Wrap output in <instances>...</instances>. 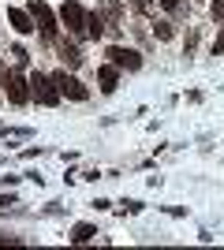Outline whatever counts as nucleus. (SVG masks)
I'll use <instances>...</instances> for the list:
<instances>
[{
	"mask_svg": "<svg viewBox=\"0 0 224 250\" xmlns=\"http://www.w3.org/2000/svg\"><path fill=\"white\" fill-rule=\"evenodd\" d=\"M60 22H64V26L75 34V38H90V15H86L82 4L67 0L64 8H60Z\"/></svg>",
	"mask_w": 224,
	"mask_h": 250,
	"instance_id": "nucleus-1",
	"label": "nucleus"
},
{
	"mask_svg": "<svg viewBox=\"0 0 224 250\" xmlns=\"http://www.w3.org/2000/svg\"><path fill=\"white\" fill-rule=\"evenodd\" d=\"M30 94L38 97V104H49V108L60 101V90H56L53 75H41V71H34V75H30Z\"/></svg>",
	"mask_w": 224,
	"mask_h": 250,
	"instance_id": "nucleus-2",
	"label": "nucleus"
},
{
	"mask_svg": "<svg viewBox=\"0 0 224 250\" xmlns=\"http://www.w3.org/2000/svg\"><path fill=\"white\" fill-rule=\"evenodd\" d=\"M34 15V22H38V30L45 34V38H49V42H56V19H60V15H56L53 8H49V4H41V0H34L30 8H26Z\"/></svg>",
	"mask_w": 224,
	"mask_h": 250,
	"instance_id": "nucleus-3",
	"label": "nucleus"
},
{
	"mask_svg": "<svg viewBox=\"0 0 224 250\" xmlns=\"http://www.w3.org/2000/svg\"><path fill=\"white\" fill-rule=\"evenodd\" d=\"M53 83H56V90H60V97H71V101H86V97H90V90H86L75 75H67V71H56Z\"/></svg>",
	"mask_w": 224,
	"mask_h": 250,
	"instance_id": "nucleus-4",
	"label": "nucleus"
},
{
	"mask_svg": "<svg viewBox=\"0 0 224 250\" xmlns=\"http://www.w3.org/2000/svg\"><path fill=\"white\" fill-rule=\"evenodd\" d=\"M105 56H108V63H116L120 71H139L142 67V56L135 49H123V45H112Z\"/></svg>",
	"mask_w": 224,
	"mask_h": 250,
	"instance_id": "nucleus-5",
	"label": "nucleus"
},
{
	"mask_svg": "<svg viewBox=\"0 0 224 250\" xmlns=\"http://www.w3.org/2000/svg\"><path fill=\"white\" fill-rule=\"evenodd\" d=\"M4 90H8V101H11V104H26V101L34 97V94H30V79H22V75H15V71L8 75Z\"/></svg>",
	"mask_w": 224,
	"mask_h": 250,
	"instance_id": "nucleus-6",
	"label": "nucleus"
},
{
	"mask_svg": "<svg viewBox=\"0 0 224 250\" xmlns=\"http://www.w3.org/2000/svg\"><path fill=\"white\" fill-rule=\"evenodd\" d=\"M8 22H11V30H15V34H22V38L38 30L34 15H30V11H22V8H8Z\"/></svg>",
	"mask_w": 224,
	"mask_h": 250,
	"instance_id": "nucleus-7",
	"label": "nucleus"
},
{
	"mask_svg": "<svg viewBox=\"0 0 224 250\" xmlns=\"http://www.w3.org/2000/svg\"><path fill=\"white\" fill-rule=\"evenodd\" d=\"M116 79H120V67H116V63H105V67H97V83H101V94H116Z\"/></svg>",
	"mask_w": 224,
	"mask_h": 250,
	"instance_id": "nucleus-8",
	"label": "nucleus"
},
{
	"mask_svg": "<svg viewBox=\"0 0 224 250\" xmlns=\"http://www.w3.org/2000/svg\"><path fill=\"white\" fill-rule=\"evenodd\" d=\"M56 49H60V60H64V67H71V71H75V67H79V63H82V52L75 49V45L60 42V45H56Z\"/></svg>",
	"mask_w": 224,
	"mask_h": 250,
	"instance_id": "nucleus-9",
	"label": "nucleus"
},
{
	"mask_svg": "<svg viewBox=\"0 0 224 250\" xmlns=\"http://www.w3.org/2000/svg\"><path fill=\"white\" fill-rule=\"evenodd\" d=\"M94 235H97L94 224H75V228H71V243H90Z\"/></svg>",
	"mask_w": 224,
	"mask_h": 250,
	"instance_id": "nucleus-10",
	"label": "nucleus"
},
{
	"mask_svg": "<svg viewBox=\"0 0 224 250\" xmlns=\"http://www.w3.org/2000/svg\"><path fill=\"white\" fill-rule=\"evenodd\" d=\"M153 34H157L161 42H168V38H172V22H157V26H153Z\"/></svg>",
	"mask_w": 224,
	"mask_h": 250,
	"instance_id": "nucleus-11",
	"label": "nucleus"
},
{
	"mask_svg": "<svg viewBox=\"0 0 224 250\" xmlns=\"http://www.w3.org/2000/svg\"><path fill=\"white\" fill-rule=\"evenodd\" d=\"M11 56H15V63H19V67H26V60H30V56H26V49H22V45H15V49H11Z\"/></svg>",
	"mask_w": 224,
	"mask_h": 250,
	"instance_id": "nucleus-12",
	"label": "nucleus"
},
{
	"mask_svg": "<svg viewBox=\"0 0 224 250\" xmlns=\"http://www.w3.org/2000/svg\"><path fill=\"white\" fill-rule=\"evenodd\" d=\"M209 11H213L217 22H224V0H213V4H209Z\"/></svg>",
	"mask_w": 224,
	"mask_h": 250,
	"instance_id": "nucleus-13",
	"label": "nucleus"
},
{
	"mask_svg": "<svg viewBox=\"0 0 224 250\" xmlns=\"http://www.w3.org/2000/svg\"><path fill=\"white\" fill-rule=\"evenodd\" d=\"M221 52H224V30L217 34V42H213V56H221Z\"/></svg>",
	"mask_w": 224,
	"mask_h": 250,
	"instance_id": "nucleus-14",
	"label": "nucleus"
},
{
	"mask_svg": "<svg viewBox=\"0 0 224 250\" xmlns=\"http://www.w3.org/2000/svg\"><path fill=\"white\" fill-rule=\"evenodd\" d=\"M161 8L164 11H180V0H161Z\"/></svg>",
	"mask_w": 224,
	"mask_h": 250,
	"instance_id": "nucleus-15",
	"label": "nucleus"
},
{
	"mask_svg": "<svg viewBox=\"0 0 224 250\" xmlns=\"http://www.w3.org/2000/svg\"><path fill=\"white\" fill-rule=\"evenodd\" d=\"M8 83V71H4V60H0V86Z\"/></svg>",
	"mask_w": 224,
	"mask_h": 250,
	"instance_id": "nucleus-16",
	"label": "nucleus"
}]
</instances>
